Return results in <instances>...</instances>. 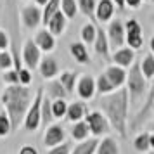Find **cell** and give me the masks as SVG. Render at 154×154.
<instances>
[{"mask_svg":"<svg viewBox=\"0 0 154 154\" xmlns=\"http://www.w3.org/2000/svg\"><path fill=\"white\" fill-rule=\"evenodd\" d=\"M69 52H71V56L75 57L76 63H80V64L90 63V56H88V50H87L83 42H73L69 45Z\"/></svg>","mask_w":154,"mask_h":154,"instance_id":"20","label":"cell"},{"mask_svg":"<svg viewBox=\"0 0 154 154\" xmlns=\"http://www.w3.org/2000/svg\"><path fill=\"white\" fill-rule=\"evenodd\" d=\"M9 47V38H7V33L0 29V50H5Z\"/></svg>","mask_w":154,"mask_h":154,"instance_id":"40","label":"cell"},{"mask_svg":"<svg viewBox=\"0 0 154 154\" xmlns=\"http://www.w3.org/2000/svg\"><path fill=\"white\" fill-rule=\"evenodd\" d=\"M107 42L111 49H119L125 45V24L121 23V19H111L109 26H107Z\"/></svg>","mask_w":154,"mask_h":154,"instance_id":"7","label":"cell"},{"mask_svg":"<svg viewBox=\"0 0 154 154\" xmlns=\"http://www.w3.org/2000/svg\"><path fill=\"white\" fill-rule=\"evenodd\" d=\"M125 43L133 50L142 49L144 36H142V26L137 19H128L125 23Z\"/></svg>","mask_w":154,"mask_h":154,"instance_id":"5","label":"cell"},{"mask_svg":"<svg viewBox=\"0 0 154 154\" xmlns=\"http://www.w3.org/2000/svg\"><path fill=\"white\" fill-rule=\"evenodd\" d=\"M149 2H154V0H149Z\"/></svg>","mask_w":154,"mask_h":154,"instance_id":"51","label":"cell"},{"mask_svg":"<svg viewBox=\"0 0 154 154\" xmlns=\"http://www.w3.org/2000/svg\"><path fill=\"white\" fill-rule=\"evenodd\" d=\"M0 87H2V80H0Z\"/></svg>","mask_w":154,"mask_h":154,"instance_id":"50","label":"cell"},{"mask_svg":"<svg viewBox=\"0 0 154 154\" xmlns=\"http://www.w3.org/2000/svg\"><path fill=\"white\" fill-rule=\"evenodd\" d=\"M135 61V50L130 49V47H119V49L114 50L112 54V63L121 66V68H130Z\"/></svg>","mask_w":154,"mask_h":154,"instance_id":"14","label":"cell"},{"mask_svg":"<svg viewBox=\"0 0 154 154\" xmlns=\"http://www.w3.org/2000/svg\"><path fill=\"white\" fill-rule=\"evenodd\" d=\"M146 154H154V149H151V151H147Z\"/></svg>","mask_w":154,"mask_h":154,"instance_id":"47","label":"cell"},{"mask_svg":"<svg viewBox=\"0 0 154 154\" xmlns=\"http://www.w3.org/2000/svg\"><path fill=\"white\" fill-rule=\"evenodd\" d=\"M152 24H154V14H152Z\"/></svg>","mask_w":154,"mask_h":154,"instance_id":"49","label":"cell"},{"mask_svg":"<svg viewBox=\"0 0 154 154\" xmlns=\"http://www.w3.org/2000/svg\"><path fill=\"white\" fill-rule=\"evenodd\" d=\"M116 88L112 87V83L107 80V76H106L104 73H100L97 76V80H95V92H99L100 95H106V94H111V92H114Z\"/></svg>","mask_w":154,"mask_h":154,"instance_id":"27","label":"cell"},{"mask_svg":"<svg viewBox=\"0 0 154 154\" xmlns=\"http://www.w3.org/2000/svg\"><path fill=\"white\" fill-rule=\"evenodd\" d=\"M102 112L107 118L111 128L119 133V137H126V125H128V109H130V99L126 87H119L111 94H106L100 99Z\"/></svg>","mask_w":154,"mask_h":154,"instance_id":"1","label":"cell"},{"mask_svg":"<svg viewBox=\"0 0 154 154\" xmlns=\"http://www.w3.org/2000/svg\"><path fill=\"white\" fill-rule=\"evenodd\" d=\"M76 4H78V9L82 11L83 16L90 17V19L95 17V5H97L95 0H76Z\"/></svg>","mask_w":154,"mask_h":154,"instance_id":"33","label":"cell"},{"mask_svg":"<svg viewBox=\"0 0 154 154\" xmlns=\"http://www.w3.org/2000/svg\"><path fill=\"white\" fill-rule=\"evenodd\" d=\"M19 154H38V151L33 146H24L19 149Z\"/></svg>","mask_w":154,"mask_h":154,"instance_id":"41","label":"cell"},{"mask_svg":"<svg viewBox=\"0 0 154 154\" xmlns=\"http://www.w3.org/2000/svg\"><path fill=\"white\" fill-rule=\"evenodd\" d=\"M104 75L107 76V80L112 83L114 88H119V87H123L126 82V69L125 68H121L118 64H111V66H107L104 71Z\"/></svg>","mask_w":154,"mask_h":154,"instance_id":"13","label":"cell"},{"mask_svg":"<svg viewBox=\"0 0 154 154\" xmlns=\"http://www.w3.org/2000/svg\"><path fill=\"white\" fill-rule=\"evenodd\" d=\"M140 71L146 76V80H152L154 78V56L152 54H147L140 61Z\"/></svg>","mask_w":154,"mask_h":154,"instance_id":"29","label":"cell"},{"mask_svg":"<svg viewBox=\"0 0 154 154\" xmlns=\"http://www.w3.org/2000/svg\"><path fill=\"white\" fill-rule=\"evenodd\" d=\"M42 99H43V90L38 88L28 107V111L24 114V119H23V125L28 132H36L38 126L42 125Z\"/></svg>","mask_w":154,"mask_h":154,"instance_id":"4","label":"cell"},{"mask_svg":"<svg viewBox=\"0 0 154 154\" xmlns=\"http://www.w3.org/2000/svg\"><path fill=\"white\" fill-rule=\"evenodd\" d=\"M17 75H19V83L21 85H29L31 83V69L21 68V69H17Z\"/></svg>","mask_w":154,"mask_h":154,"instance_id":"38","label":"cell"},{"mask_svg":"<svg viewBox=\"0 0 154 154\" xmlns=\"http://www.w3.org/2000/svg\"><path fill=\"white\" fill-rule=\"evenodd\" d=\"M90 135V130H88V125L85 119H80V121H75V125L71 128V137L76 140V142H82V140L88 139Z\"/></svg>","mask_w":154,"mask_h":154,"instance_id":"24","label":"cell"},{"mask_svg":"<svg viewBox=\"0 0 154 154\" xmlns=\"http://www.w3.org/2000/svg\"><path fill=\"white\" fill-rule=\"evenodd\" d=\"M59 5H61V0H49V2L43 5V12H42V24L43 26H45V24L49 23L50 17L59 11Z\"/></svg>","mask_w":154,"mask_h":154,"instance_id":"28","label":"cell"},{"mask_svg":"<svg viewBox=\"0 0 154 154\" xmlns=\"http://www.w3.org/2000/svg\"><path fill=\"white\" fill-rule=\"evenodd\" d=\"M21 21L28 29H35L42 23V12L36 5H28L21 11Z\"/></svg>","mask_w":154,"mask_h":154,"instance_id":"11","label":"cell"},{"mask_svg":"<svg viewBox=\"0 0 154 154\" xmlns=\"http://www.w3.org/2000/svg\"><path fill=\"white\" fill-rule=\"evenodd\" d=\"M47 97L50 100H54V99H66L68 97V92L64 90V87L61 85L59 80H50L49 85H47Z\"/></svg>","mask_w":154,"mask_h":154,"instance_id":"23","label":"cell"},{"mask_svg":"<svg viewBox=\"0 0 154 154\" xmlns=\"http://www.w3.org/2000/svg\"><path fill=\"white\" fill-rule=\"evenodd\" d=\"M31 90H29V85H9L7 88L2 94V104L5 107L9 119H11V126L12 130H17L19 125L24 119V114L28 111L29 104H31Z\"/></svg>","mask_w":154,"mask_h":154,"instance_id":"2","label":"cell"},{"mask_svg":"<svg viewBox=\"0 0 154 154\" xmlns=\"http://www.w3.org/2000/svg\"><path fill=\"white\" fill-rule=\"evenodd\" d=\"M95 152L97 154H119V146L112 137L106 135L102 140H99Z\"/></svg>","mask_w":154,"mask_h":154,"instance_id":"21","label":"cell"},{"mask_svg":"<svg viewBox=\"0 0 154 154\" xmlns=\"http://www.w3.org/2000/svg\"><path fill=\"white\" fill-rule=\"evenodd\" d=\"M126 90H128V99H130V106L133 109L139 107L144 99L147 95V80L140 71V63L133 61V64L130 66V69L126 73Z\"/></svg>","mask_w":154,"mask_h":154,"instance_id":"3","label":"cell"},{"mask_svg":"<svg viewBox=\"0 0 154 154\" xmlns=\"http://www.w3.org/2000/svg\"><path fill=\"white\" fill-rule=\"evenodd\" d=\"M87 112H88V109H87V104L85 102H71L69 106H68V109H66V116L64 118H68V121H80V119H83L85 116H87Z\"/></svg>","mask_w":154,"mask_h":154,"instance_id":"19","label":"cell"},{"mask_svg":"<svg viewBox=\"0 0 154 154\" xmlns=\"http://www.w3.org/2000/svg\"><path fill=\"white\" fill-rule=\"evenodd\" d=\"M52 119H54V116H52V109H50V99L43 97L42 99V125L49 126Z\"/></svg>","mask_w":154,"mask_h":154,"instance_id":"34","label":"cell"},{"mask_svg":"<svg viewBox=\"0 0 154 154\" xmlns=\"http://www.w3.org/2000/svg\"><path fill=\"white\" fill-rule=\"evenodd\" d=\"M97 144H99L97 137H94V139H85V140H82L80 144H76V147H75L69 154H95Z\"/></svg>","mask_w":154,"mask_h":154,"instance_id":"22","label":"cell"},{"mask_svg":"<svg viewBox=\"0 0 154 154\" xmlns=\"http://www.w3.org/2000/svg\"><path fill=\"white\" fill-rule=\"evenodd\" d=\"M149 146L151 149H154V133H149Z\"/></svg>","mask_w":154,"mask_h":154,"instance_id":"44","label":"cell"},{"mask_svg":"<svg viewBox=\"0 0 154 154\" xmlns=\"http://www.w3.org/2000/svg\"><path fill=\"white\" fill-rule=\"evenodd\" d=\"M94 50H95V54H99L100 57H104V59H109V42H107V35H106V29L99 28L97 26V35H95V40H94Z\"/></svg>","mask_w":154,"mask_h":154,"instance_id":"16","label":"cell"},{"mask_svg":"<svg viewBox=\"0 0 154 154\" xmlns=\"http://www.w3.org/2000/svg\"><path fill=\"white\" fill-rule=\"evenodd\" d=\"M133 147H135V151L137 152H147V151H151V146H149V133L147 132H142L139 133L135 139H133Z\"/></svg>","mask_w":154,"mask_h":154,"instance_id":"31","label":"cell"},{"mask_svg":"<svg viewBox=\"0 0 154 154\" xmlns=\"http://www.w3.org/2000/svg\"><path fill=\"white\" fill-rule=\"evenodd\" d=\"M85 121H87V125H88V130L94 137H100V135H106V133L109 132V121L107 118L104 116V112L100 111H92V112H87V116H85Z\"/></svg>","mask_w":154,"mask_h":154,"instance_id":"6","label":"cell"},{"mask_svg":"<svg viewBox=\"0 0 154 154\" xmlns=\"http://www.w3.org/2000/svg\"><path fill=\"white\" fill-rule=\"evenodd\" d=\"M66 21H68L66 16H64L61 11H57L56 14L49 19V23L45 24V28H49V31L54 36H61L64 33V29H66Z\"/></svg>","mask_w":154,"mask_h":154,"instance_id":"18","label":"cell"},{"mask_svg":"<svg viewBox=\"0 0 154 154\" xmlns=\"http://www.w3.org/2000/svg\"><path fill=\"white\" fill-rule=\"evenodd\" d=\"M76 94L82 100H90L95 95V80L90 75H82L76 80Z\"/></svg>","mask_w":154,"mask_h":154,"instance_id":"9","label":"cell"},{"mask_svg":"<svg viewBox=\"0 0 154 154\" xmlns=\"http://www.w3.org/2000/svg\"><path fill=\"white\" fill-rule=\"evenodd\" d=\"M21 56H23L24 64H26V68L28 69H35V68H38L40 57H42V50L38 49V45L33 40H26L24 45H23Z\"/></svg>","mask_w":154,"mask_h":154,"instance_id":"8","label":"cell"},{"mask_svg":"<svg viewBox=\"0 0 154 154\" xmlns=\"http://www.w3.org/2000/svg\"><path fill=\"white\" fill-rule=\"evenodd\" d=\"M11 132H12V126H11V119H9L7 112H0V137H7Z\"/></svg>","mask_w":154,"mask_h":154,"instance_id":"35","label":"cell"},{"mask_svg":"<svg viewBox=\"0 0 154 154\" xmlns=\"http://www.w3.org/2000/svg\"><path fill=\"white\" fill-rule=\"evenodd\" d=\"M76 80H78V73H75V71H64V73H61L59 82H61V85L64 87V90L68 92V95H71V94L75 92Z\"/></svg>","mask_w":154,"mask_h":154,"instance_id":"25","label":"cell"},{"mask_svg":"<svg viewBox=\"0 0 154 154\" xmlns=\"http://www.w3.org/2000/svg\"><path fill=\"white\" fill-rule=\"evenodd\" d=\"M38 71H40V75L45 80H52L59 73V64H57V61L54 57H45V59H42L38 63Z\"/></svg>","mask_w":154,"mask_h":154,"instance_id":"17","label":"cell"},{"mask_svg":"<svg viewBox=\"0 0 154 154\" xmlns=\"http://www.w3.org/2000/svg\"><path fill=\"white\" fill-rule=\"evenodd\" d=\"M152 133H154V121H152Z\"/></svg>","mask_w":154,"mask_h":154,"instance_id":"48","label":"cell"},{"mask_svg":"<svg viewBox=\"0 0 154 154\" xmlns=\"http://www.w3.org/2000/svg\"><path fill=\"white\" fill-rule=\"evenodd\" d=\"M114 7L112 0H99L95 5V19L99 23H109L114 16Z\"/></svg>","mask_w":154,"mask_h":154,"instance_id":"15","label":"cell"},{"mask_svg":"<svg viewBox=\"0 0 154 154\" xmlns=\"http://www.w3.org/2000/svg\"><path fill=\"white\" fill-rule=\"evenodd\" d=\"M149 47H151V54L154 56V36H151V40H149Z\"/></svg>","mask_w":154,"mask_h":154,"instance_id":"45","label":"cell"},{"mask_svg":"<svg viewBox=\"0 0 154 154\" xmlns=\"http://www.w3.org/2000/svg\"><path fill=\"white\" fill-rule=\"evenodd\" d=\"M50 109H52L54 119L64 118V116H66V109H68L66 99H54V100H50Z\"/></svg>","mask_w":154,"mask_h":154,"instance_id":"26","label":"cell"},{"mask_svg":"<svg viewBox=\"0 0 154 154\" xmlns=\"http://www.w3.org/2000/svg\"><path fill=\"white\" fill-rule=\"evenodd\" d=\"M112 4H114L119 11H123V9H125V0H112Z\"/></svg>","mask_w":154,"mask_h":154,"instance_id":"43","label":"cell"},{"mask_svg":"<svg viewBox=\"0 0 154 154\" xmlns=\"http://www.w3.org/2000/svg\"><path fill=\"white\" fill-rule=\"evenodd\" d=\"M64 139H66V132L61 125H49L47 130H45V135H43V144L47 147H54L63 144Z\"/></svg>","mask_w":154,"mask_h":154,"instance_id":"10","label":"cell"},{"mask_svg":"<svg viewBox=\"0 0 154 154\" xmlns=\"http://www.w3.org/2000/svg\"><path fill=\"white\" fill-rule=\"evenodd\" d=\"M59 11L66 16V19H75V16H76V12H78L76 0H61Z\"/></svg>","mask_w":154,"mask_h":154,"instance_id":"30","label":"cell"},{"mask_svg":"<svg viewBox=\"0 0 154 154\" xmlns=\"http://www.w3.org/2000/svg\"><path fill=\"white\" fill-rule=\"evenodd\" d=\"M142 0H125V7H130V9H137L140 7Z\"/></svg>","mask_w":154,"mask_h":154,"instance_id":"42","label":"cell"},{"mask_svg":"<svg viewBox=\"0 0 154 154\" xmlns=\"http://www.w3.org/2000/svg\"><path fill=\"white\" fill-rule=\"evenodd\" d=\"M12 64H14V61H12V56L9 54L7 50H2L0 52V69H11L12 68Z\"/></svg>","mask_w":154,"mask_h":154,"instance_id":"36","label":"cell"},{"mask_svg":"<svg viewBox=\"0 0 154 154\" xmlns=\"http://www.w3.org/2000/svg\"><path fill=\"white\" fill-rule=\"evenodd\" d=\"M95 35H97V26H95L94 23H87V24H83V26H82L80 36H82L83 43H94Z\"/></svg>","mask_w":154,"mask_h":154,"instance_id":"32","label":"cell"},{"mask_svg":"<svg viewBox=\"0 0 154 154\" xmlns=\"http://www.w3.org/2000/svg\"><path fill=\"white\" fill-rule=\"evenodd\" d=\"M33 42L38 45V49L42 50V52H52V50L56 49V36L52 35L49 29H45V28H42V29L36 31Z\"/></svg>","mask_w":154,"mask_h":154,"instance_id":"12","label":"cell"},{"mask_svg":"<svg viewBox=\"0 0 154 154\" xmlns=\"http://www.w3.org/2000/svg\"><path fill=\"white\" fill-rule=\"evenodd\" d=\"M71 152V146L68 142H63L59 146H54V147H49V152L47 154H69Z\"/></svg>","mask_w":154,"mask_h":154,"instance_id":"37","label":"cell"},{"mask_svg":"<svg viewBox=\"0 0 154 154\" xmlns=\"http://www.w3.org/2000/svg\"><path fill=\"white\" fill-rule=\"evenodd\" d=\"M47 2H49V0H35V4H36V5H45Z\"/></svg>","mask_w":154,"mask_h":154,"instance_id":"46","label":"cell"},{"mask_svg":"<svg viewBox=\"0 0 154 154\" xmlns=\"http://www.w3.org/2000/svg\"><path fill=\"white\" fill-rule=\"evenodd\" d=\"M4 80H5L9 85L19 83V75H17V69H7V71H5V75H4Z\"/></svg>","mask_w":154,"mask_h":154,"instance_id":"39","label":"cell"}]
</instances>
